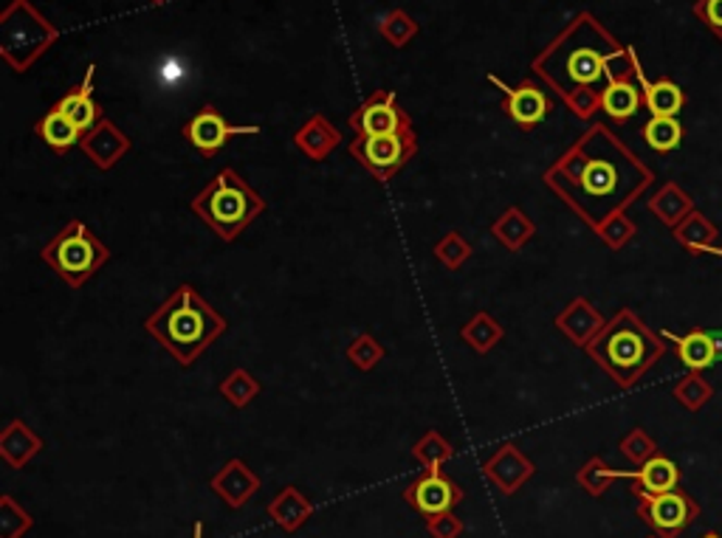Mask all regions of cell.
<instances>
[{"instance_id":"cell-1","label":"cell","mask_w":722,"mask_h":538,"mask_svg":"<svg viewBox=\"0 0 722 538\" xmlns=\"http://www.w3.org/2000/svg\"><path fill=\"white\" fill-rule=\"evenodd\" d=\"M652 180V170L601 125L584 133L545 173V184L593 228L624 212Z\"/></svg>"},{"instance_id":"cell-2","label":"cell","mask_w":722,"mask_h":538,"mask_svg":"<svg viewBox=\"0 0 722 538\" xmlns=\"http://www.w3.org/2000/svg\"><path fill=\"white\" fill-rule=\"evenodd\" d=\"M619 49V42L612 40L605 28L593 21L590 14H582L576 26H570L568 32L536 60L534 68L539 71L562 97H570V93L578 88L601 90L598 83L605 79V85H610V79H607V65H610V57Z\"/></svg>"},{"instance_id":"cell-3","label":"cell","mask_w":722,"mask_h":538,"mask_svg":"<svg viewBox=\"0 0 722 538\" xmlns=\"http://www.w3.org/2000/svg\"><path fill=\"white\" fill-rule=\"evenodd\" d=\"M145 327L180 366H192L226 333V318L192 285H180Z\"/></svg>"},{"instance_id":"cell-4","label":"cell","mask_w":722,"mask_h":538,"mask_svg":"<svg viewBox=\"0 0 722 538\" xmlns=\"http://www.w3.org/2000/svg\"><path fill=\"white\" fill-rule=\"evenodd\" d=\"M584 350L590 352V359L621 389H632L663 359L667 345H663V336L649 330L635 313L624 308L598 330V336Z\"/></svg>"},{"instance_id":"cell-5","label":"cell","mask_w":722,"mask_h":538,"mask_svg":"<svg viewBox=\"0 0 722 538\" xmlns=\"http://www.w3.org/2000/svg\"><path fill=\"white\" fill-rule=\"evenodd\" d=\"M263 209V198L235 170H221L215 180H209V187L192 201V212L223 240H235Z\"/></svg>"},{"instance_id":"cell-6","label":"cell","mask_w":722,"mask_h":538,"mask_svg":"<svg viewBox=\"0 0 722 538\" xmlns=\"http://www.w3.org/2000/svg\"><path fill=\"white\" fill-rule=\"evenodd\" d=\"M108 257H111L108 246L83 221H71L42 249V260L63 276L71 288H79L83 283H88L90 276L108 263Z\"/></svg>"},{"instance_id":"cell-7","label":"cell","mask_w":722,"mask_h":538,"mask_svg":"<svg viewBox=\"0 0 722 538\" xmlns=\"http://www.w3.org/2000/svg\"><path fill=\"white\" fill-rule=\"evenodd\" d=\"M3 57L14 71H26L57 40V28L32 9L28 0H14L0 23Z\"/></svg>"},{"instance_id":"cell-8","label":"cell","mask_w":722,"mask_h":538,"mask_svg":"<svg viewBox=\"0 0 722 538\" xmlns=\"http://www.w3.org/2000/svg\"><path fill=\"white\" fill-rule=\"evenodd\" d=\"M415 150L418 138L412 130L393 133V136H356L350 145V155L382 184L393 178L415 155Z\"/></svg>"},{"instance_id":"cell-9","label":"cell","mask_w":722,"mask_h":538,"mask_svg":"<svg viewBox=\"0 0 722 538\" xmlns=\"http://www.w3.org/2000/svg\"><path fill=\"white\" fill-rule=\"evenodd\" d=\"M638 516L652 527L658 538H677L700 516V504L686 490H669L658 497H640Z\"/></svg>"},{"instance_id":"cell-10","label":"cell","mask_w":722,"mask_h":538,"mask_svg":"<svg viewBox=\"0 0 722 538\" xmlns=\"http://www.w3.org/2000/svg\"><path fill=\"white\" fill-rule=\"evenodd\" d=\"M463 488L458 483H451L449 476H444L440 471H426V474L415 476L403 490V502L426 518L449 513L451 508H458L463 502Z\"/></svg>"},{"instance_id":"cell-11","label":"cell","mask_w":722,"mask_h":538,"mask_svg":"<svg viewBox=\"0 0 722 538\" xmlns=\"http://www.w3.org/2000/svg\"><path fill=\"white\" fill-rule=\"evenodd\" d=\"M350 127L356 136H393V133L412 130V122L396 104L393 90H375L359 111L350 113Z\"/></svg>"},{"instance_id":"cell-12","label":"cell","mask_w":722,"mask_h":538,"mask_svg":"<svg viewBox=\"0 0 722 538\" xmlns=\"http://www.w3.org/2000/svg\"><path fill=\"white\" fill-rule=\"evenodd\" d=\"M258 133H260V127L229 125V122H226V118H223L221 113L212 108V104L201 108V111L189 118L187 127H184V136L189 138V145H192L198 152H203V155H215V152L221 150L229 138L258 136Z\"/></svg>"},{"instance_id":"cell-13","label":"cell","mask_w":722,"mask_h":538,"mask_svg":"<svg viewBox=\"0 0 722 538\" xmlns=\"http://www.w3.org/2000/svg\"><path fill=\"white\" fill-rule=\"evenodd\" d=\"M534 463L516 449L514 442H502L500 449L483 463V474H486V479L494 488L500 490L502 497H514L516 490L534 476Z\"/></svg>"},{"instance_id":"cell-14","label":"cell","mask_w":722,"mask_h":538,"mask_svg":"<svg viewBox=\"0 0 722 538\" xmlns=\"http://www.w3.org/2000/svg\"><path fill=\"white\" fill-rule=\"evenodd\" d=\"M488 79L506 93V113L511 116V122H516L520 127H528L531 130V127H536L542 118L548 116L550 102L539 85L522 83L520 88H508V85L502 83V79H497V76H488Z\"/></svg>"},{"instance_id":"cell-15","label":"cell","mask_w":722,"mask_h":538,"mask_svg":"<svg viewBox=\"0 0 722 538\" xmlns=\"http://www.w3.org/2000/svg\"><path fill=\"white\" fill-rule=\"evenodd\" d=\"M212 490H215L221 502L232 511L244 508L254 493L260 490V476L244 463V460H229L215 476H212Z\"/></svg>"},{"instance_id":"cell-16","label":"cell","mask_w":722,"mask_h":538,"mask_svg":"<svg viewBox=\"0 0 722 538\" xmlns=\"http://www.w3.org/2000/svg\"><path fill=\"white\" fill-rule=\"evenodd\" d=\"M660 336L672 341L674 350H677V359L683 361L688 373H702V370H709V366H714L717 361H720L714 333L702 330V327L686 333V336H677V333L672 330H663Z\"/></svg>"},{"instance_id":"cell-17","label":"cell","mask_w":722,"mask_h":538,"mask_svg":"<svg viewBox=\"0 0 722 538\" xmlns=\"http://www.w3.org/2000/svg\"><path fill=\"white\" fill-rule=\"evenodd\" d=\"M79 145H83L85 155H88L99 170H111V166L130 150V141H127L125 133L119 130L113 122H108V118H102L94 130L85 133Z\"/></svg>"},{"instance_id":"cell-18","label":"cell","mask_w":722,"mask_h":538,"mask_svg":"<svg viewBox=\"0 0 722 538\" xmlns=\"http://www.w3.org/2000/svg\"><path fill=\"white\" fill-rule=\"evenodd\" d=\"M605 325L607 322L601 318V313H598L587 299H573V302L556 316V327L578 347L590 345Z\"/></svg>"},{"instance_id":"cell-19","label":"cell","mask_w":722,"mask_h":538,"mask_svg":"<svg viewBox=\"0 0 722 538\" xmlns=\"http://www.w3.org/2000/svg\"><path fill=\"white\" fill-rule=\"evenodd\" d=\"M632 479V493L635 497H658V493H669V490H677L681 485V471L677 465L663 454H655L649 463L640 465L635 474H630Z\"/></svg>"},{"instance_id":"cell-20","label":"cell","mask_w":722,"mask_h":538,"mask_svg":"<svg viewBox=\"0 0 722 538\" xmlns=\"http://www.w3.org/2000/svg\"><path fill=\"white\" fill-rule=\"evenodd\" d=\"M94 65L88 68V74H85L83 85H79L77 90H71L69 97H63L60 102L54 104L57 111L63 113V116L71 118V125L77 127L79 133H90L94 127L102 122V108H99L97 102H94V97H90V90H94Z\"/></svg>"},{"instance_id":"cell-21","label":"cell","mask_w":722,"mask_h":538,"mask_svg":"<svg viewBox=\"0 0 722 538\" xmlns=\"http://www.w3.org/2000/svg\"><path fill=\"white\" fill-rule=\"evenodd\" d=\"M265 513H269L271 522L283 527L285 533H297L299 527H306L308 518L313 516V502L302 490L288 485V488H283L277 497L271 499Z\"/></svg>"},{"instance_id":"cell-22","label":"cell","mask_w":722,"mask_h":538,"mask_svg":"<svg viewBox=\"0 0 722 538\" xmlns=\"http://www.w3.org/2000/svg\"><path fill=\"white\" fill-rule=\"evenodd\" d=\"M40 449L42 440L23 421H12L3 428V435H0V456L12 468H23V465L32 463L40 454Z\"/></svg>"},{"instance_id":"cell-23","label":"cell","mask_w":722,"mask_h":538,"mask_svg":"<svg viewBox=\"0 0 722 538\" xmlns=\"http://www.w3.org/2000/svg\"><path fill=\"white\" fill-rule=\"evenodd\" d=\"M294 145L306 152L308 159L325 161L339 147V130L325 116H311L294 136Z\"/></svg>"},{"instance_id":"cell-24","label":"cell","mask_w":722,"mask_h":538,"mask_svg":"<svg viewBox=\"0 0 722 538\" xmlns=\"http://www.w3.org/2000/svg\"><path fill=\"white\" fill-rule=\"evenodd\" d=\"M638 85L644 90V104L646 111L652 113V116H674L683 111V104H686V93L677 83L672 79H658V83H649L644 76V68L638 71Z\"/></svg>"},{"instance_id":"cell-25","label":"cell","mask_w":722,"mask_h":538,"mask_svg":"<svg viewBox=\"0 0 722 538\" xmlns=\"http://www.w3.org/2000/svg\"><path fill=\"white\" fill-rule=\"evenodd\" d=\"M644 104V90L632 79H615L601 90V113H607L615 122H626L640 111Z\"/></svg>"},{"instance_id":"cell-26","label":"cell","mask_w":722,"mask_h":538,"mask_svg":"<svg viewBox=\"0 0 722 538\" xmlns=\"http://www.w3.org/2000/svg\"><path fill=\"white\" fill-rule=\"evenodd\" d=\"M672 232L674 240L681 242L686 251H692V254H709V251L714 249L717 237H720L714 223H711L706 214L697 212V209L695 212H688Z\"/></svg>"},{"instance_id":"cell-27","label":"cell","mask_w":722,"mask_h":538,"mask_svg":"<svg viewBox=\"0 0 722 538\" xmlns=\"http://www.w3.org/2000/svg\"><path fill=\"white\" fill-rule=\"evenodd\" d=\"M649 209H652V214L660 223H667L669 228H674L688 212H695V201H692L677 184H667V187L660 189L652 201H649Z\"/></svg>"},{"instance_id":"cell-28","label":"cell","mask_w":722,"mask_h":538,"mask_svg":"<svg viewBox=\"0 0 722 538\" xmlns=\"http://www.w3.org/2000/svg\"><path fill=\"white\" fill-rule=\"evenodd\" d=\"M35 133L42 138V141H46V145L54 147V150H60V152L71 150V147L83 141V133L71 125V118L63 116V113L57 111V108H51V111L46 113L40 122H37Z\"/></svg>"},{"instance_id":"cell-29","label":"cell","mask_w":722,"mask_h":538,"mask_svg":"<svg viewBox=\"0 0 722 538\" xmlns=\"http://www.w3.org/2000/svg\"><path fill=\"white\" fill-rule=\"evenodd\" d=\"M491 235L506 246L508 251H520L525 242L534 237V223L520 212V209H506L500 221H494Z\"/></svg>"},{"instance_id":"cell-30","label":"cell","mask_w":722,"mask_h":538,"mask_svg":"<svg viewBox=\"0 0 722 538\" xmlns=\"http://www.w3.org/2000/svg\"><path fill=\"white\" fill-rule=\"evenodd\" d=\"M619 479H630V471L610 468L601 456H593V460H587V463L582 465V471L576 474V483L596 499L605 497L607 490H610V485H615Z\"/></svg>"},{"instance_id":"cell-31","label":"cell","mask_w":722,"mask_h":538,"mask_svg":"<svg viewBox=\"0 0 722 538\" xmlns=\"http://www.w3.org/2000/svg\"><path fill=\"white\" fill-rule=\"evenodd\" d=\"M412 456H415L426 471H440L451 456H455V446H451L440 431L430 428V431L412 446Z\"/></svg>"},{"instance_id":"cell-32","label":"cell","mask_w":722,"mask_h":538,"mask_svg":"<svg viewBox=\"0 0 722 538\" xmlns=\"http://www.w3.org/2000/svg\"><path fill=\"white\" fill-rule=\"evenodd\" d=\"M644 138L655 152H672L683 141V125L674 116H652L644 125Z\"/></svg>"},{"instance_id":"cell-33","label":"cell","mask_w":722,"mask_h":538,"mask_svg":"<svg viewBox=\"0 0 722 538\" xmlns=\"http://www.w3.org/2000/svg\"><path fill=\"white\" fill-rule=\"evenodd\" d=\"M460 338H463L472 350L488 352L502 338V327L497 325L488 313H477L472 322H465V325L460 327Z\"/></svg>"},{"instance_id":"cell-34","label":"cell","mask_w":722,"mask_h":538,"mask_svg":"<svg viewBox=\"0 0 722 538\" xmlns=\"http://www.w3.org/2000/svg\"><path fill=\"white\" fill-rule=\"evenodd\" d=\"M674 401L681 403L683 409L688 412H700L706 403L714 398V387H711L709 380L702 378L700 373H688L686 378L677 380V387H674Z\"/></svg>"},{"instance_id":"cell-35","label":"cell","mask_w":722,"mask_h":538,"mask_svg":"<svg viewBox=\"0 0 722 538\" xmlns=\"http://www.w3.org/2000/svg\"><path fill=\"white\" fill-rule=\"evenodd\" d=\"M35 527L32 513L23 511L14 497H0V538H23Z\"/></svg>"},{"instance_id":"cell-36","label":"cell","mask_w":722,"mask_h":538,"mask_svg":"<svg viewBox=\"0 0 722 538\" xmlns=\"http://www.w3.org/2000/svg\"><path fill=\"white\" fill-rule=\"evenodd\" d=\"M221 395L235 409H244L260 395V384L254 380V375H249L246 370H235V373L221 384Z\"/></svg>"},{"instance_id":"cell-37","label":"cell","mask_w":722,"mask_h":538,"mask_svg":"<svg viewBox=\"0 0 722 538\" xmlns=\"http://www.w3.org/2000/svg\"><path fill=\"white\" fill-rule=\"evenodd\" d=\"M418 35V23L412 21L410 14L401 9H393L382 21V37L393 46V49H403L412 37Z\"/></svg>"},{"instance_id":"cell-38","label":"cell","mask_w":722,"mask_h":538,"mask_svg":"<svg viewBox=\"0 0 722 538\" xmlns=\"http://www.w3.org/2000/svg\"><path fill=\"white\" fill-rule=\"evenodd\" d=\"M619 449L624 451V456L632 465H638L640 468V465L649 463V460L658 454V442L646 435L644 428H632V431H626V435L619 440Z\"/></svg>"},{"instance_id":"cell-39","label":"cell","mask_w":722,"mask_h":538,"mask_svg":"<svg viewBox=\"0 0 722 538\" xmlns=\"http://www.w3.org/2000/svg\"><path fill=\"white\" fill-rule=\"evenodd\" d=\"M348 359L353 361V366H359L361 373H370L384 359V347L370 333H361V336L353 338V345L348 347Z\"/></svg>"},{"instance_id":"cell-40","label":"cell","mask_w":722,"mask_h":538,"mask_svg":"<svg viewBox=\"0 0 722 538\" xmlns=\"http://www.w3.org/2000/svg\"><path fill=\"white\" fill-rule=\"evenodd\" d=\"M596 235L601 237V240H605L612 251H619V249H624L632 237H635V223H632L624 212H619V214H612L605 226L596 228Z\"/></svg>"},{"instance_id":"cell-41","label":"cell","mask_w":722,"mask_h":538,"mask_svg":"<svg viewBox=\"0 0 722 538\" xmlns=\"http://www.w3.org/2000/svg\"><path fill=\"white\" fill-rule=\"evenodd\" d=\"M435 257H438L440 263L446 265V268L458 271L460 265L472 257V246L463 240V237L458 235V232H451V235H446L444 240L435 246Z\"/></svg>"},{"instance_id":"cell-42","label":"cell","mask_w":722,"mask_h":538,"mask_svg":"<svg viewBox=\"0 0 722 538\" xmlns=\"http://www.w3.org/2000/svg\"><path fill=\"white\" fill-rule=\"evenodd\" d=\"M564 102H568V108L576 113L578 118H590L601 111V90L578 88L573 90L570 97H564Z\"/></svg>"},{"instance_id":"cell-43","label":"cell","mask_w":722,"mask_h":538,"mask_svg":"<svg viewBox=\"0 0 722 538\" xmlns=\"http://www.w3.org/2000/svg\"><path fill=\"white\" fill-rule=\"evenodd\" d=\"M426 530L432 538H460L463 536L465 525L463 518H458L455 513H440V516L426 518Z\"/></svg>"},{"instance_id":"cell-44","label":"cell","mask_w":722,"mask_h":538,"mask_svg":"<svg viewBox=\"0 0 722 538\" xmlns=\"http://www.w3.org/2000/svg\"><path fill=\"white\" fill-rule=\"evenodd\" d=\"M695 14L722 40V0H697Z\"/></svg>"},{"instance_id":"cell-45","label":"cell","mask_w":722,"mask_h":538,"mask_svg":"<svg viewBox=\"0 0 722 538\" xmlns=\"http://www.w3.org/2000/svg\"><path fill=\"white\" fill-rule=\"evenodd\" d=\"M714 341H717V352H720L722 359V333H714Z\"/></svg>"},{"instance_id":"cell-46","label":"cell","mask_w":722,"mask_h":538,"mask_svg":"<svg viewBox=\"0 0 722 538\" xmlns=\"http://www.w3.org/2000/svg\"><path fill=\"white\" fill-rule=\"evenodd\" d=\"M192 538H203V522H198V525H195V536Z\"/></svg>"},{"instance_id":"cell-47","label":"cell","mask_w":722,"mask_h":538,"mask_svg":"<svg viewBox=\"0 0 722 538\" xmlns=\"http://www.w3.org/2000/svg\"><path fill=\"white\" fill-rule=\"evenodd\" d=\"M709 254H720V257H722V249H717V246H714V249H711Z\"/></svg>"},{"instance_id":"cell-48","label":"cell","mask_w":722,"mask_h":538,"mask_svg":"<svg viewBox=\"0 0 722 538\" xmlns=\"http://www.w3.org/2000/svg\"><path fill=\"white\" fill-rule=\"evenodd\" d=\"M702 538H722L720 533H709V536H702Z\"/></svg>"},{"instance_id":"cell-49","label":"cell","mask_w":722,"mask_h":538,"mask_svg":"<svg viewBox=\"0 0 722 538\" xmlns=\"http://www.w3.org/2000/svg\"><path fill=\"white\" fill-rule=\"evenodd\" d=\"M150 3H167V0H150Z\"/></svg>"},{"instance_id":"cell-50","label":"cell","mask_w":722,"mask_h":538,"mask_svg":"<svg viewBox=\"0 0 722 538\" xmlns=\"http://www.w3.org/2000/svg\"><path fill=\"white\" fill-rule=\"evenodd\" d=\"M649 538H658V536H649Z\"/></svg>"}]
</instances>
